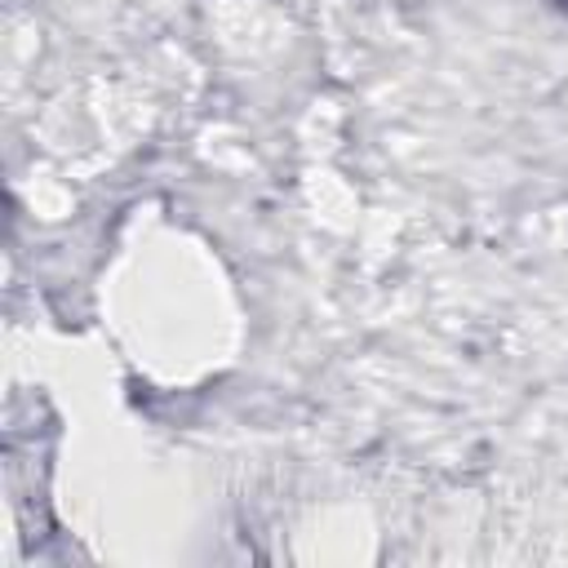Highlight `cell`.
<instances>
[{
    "label": "cell",
    "instance_id": "1",
    "mask_svg": "<svg viewBox=\"0 0 568 568\" xmlns=\"http://www.w3.org/2000/svg\"><path fill=\"white\" fill-rule=\"evenodd\" d=\"M559 4H564V9H568V0H559Z\"/></svg>",
    "mask_w": 568,
    "mask_h": 568
}]
</instances>
